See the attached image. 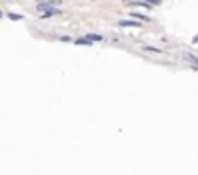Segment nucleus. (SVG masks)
Returning a JSON list of instances; mask_svg holds the SVG:
<instances>
[{
    "instance_id": "obj_13",
    "label": "nucleus",
    "mask_w": 198,
    "mask_h": 175,
    "mask_svg": "<svg viewBox=\"0 0 198 175\" xmlns=\"http://www.w3.org/2000/svg\"><path fill=\"white\" fill-rule=\"evenodd\" d=\"M39 2H43V0H39Z\"/></svg>"
},
{
    "instance_id": "obj_3",
    "label": "nucleus",
    "mask_w": 198,
    "mask_h": 175,
    "mask_svg": "<svg viewBox=\"0 0 198 175\" xmlns=\"http://www.w3.org/2000/svg\"><path fill=\"white\" fill-rule=\"evenodd\" d=\"M55 16H60V10H58V8H49V10L41 12V18H43V20H47V18H55Z\"/></svg>"
},
{
    "instance_id": "obj_1",
    "label": "nucleus",
    "mask_w": 198,
    "mask_h": 175,
    "mask_svg": "<svg viewBox=\"0 0 198 175\" xmlns=\"http://www.w3.org/2000/svg\"><path fill=\"white\" fill-rule=\"evenodd\" d=\"M118 27H142V23H138V20H121L118 22Z\"/></svg>"
},
{
    "instance_id": "obj_12",
    "label": "nucleus",
    "mask_w": 198,
    "mask_h": 175,
    "mask_svg": "<svg viewBox=\"0 0 198 175\" xmlns=\"http://www.w3.org/2000/svg\"><path fill=\"white\" fill-rule=\"evenodd\" d=\"M2 16H4V14H2V10H0V18H2Z\"/></svg>"
},
{
    "instance_id": "obj_7",
    "label": "nucleus",
    "mask_w": 198,
    "mask_h": 175,
    "mask_svg": "<svg viewBox=\"0 0 198 175\" xmlns=\"http://www.w3.org/2000/svg\"><path fill=\"white\" fill-rule=\"evenodd\" d=\"M144 51H148V53H158V55H161V49H158V47H152V45H144Z\"/></svg>"
},
{
    "instance_id": "obj_6",
    "label": "nucleus",
    "mask_w": 198,
    "mask_h": 175,
    "mask_svg": "<svg viewBox=\"0 0 198 175\" xmlns=\"http://www.w3.org/2000/svg\"><path fill=\"white\" fill-rule=\"evenodd\" d=\"M74 45H80V47H89L92 45V41L88 39V37H80V39H72Z\"/></svg>"
},
{
    "instance_id": "obj_2",
    "label": "nucleus",
    "mask_w": 198,
    "mask_h": 175,
    "mask_svg": "<svg viewBox=\"0 0 198 175\" xmlns=\"http://www.w3.org/2000/svg\"><path fill=\"white\" fill-rule=\"evenodd\" d=\"M60 0H43V2H39V6H37V10L39 12H45V10H49L51 6H55V4H58Z\"/></svg>"
},
{
    "instance_id": "obj_5",
    "label": "nucleus",
    "mask_w": 198,
    "mask_h": 175,
    "mask_svg": "<svg viewBox=\"0 0 198 175\" xmlns=\"http://www.w3.org/2000/svg\"><path fill=\"white\" fill-rule=\"evenodd\" d=\"M86 37H88V39L92 41V43H101V41H105V37H103V35H99V33H88Z\"/></svg>"
},
{
    "instance_id": "obj_4",
    "label": "nucleus",
    "mask_w": 198,
    "mask_h": 175,
    "mask_svg": "<svg viewBox=\"0 0 198 175\" xmlns=\"http://www.w3.org/2000/svg\"><path fill=\"white\" fill-rule=\"evenodd\" d=\"M130 18L138 20V22H150V16H146V14H140V12H130Z\"/></svg>"
},
{
    "instance_id": "obj_11",
    "label": "nucleus",
    "mask_w": 198,
    "mask_h": 175,
    "mask_svg": "<svg viewBox=\"0 0 198 175\" xmlns=\"http://www.w3.org/2000/svg\"><path fill=\"white\" fill-rule=\"evenodd\" d=\"M58 41H62V43H70V41H72V37H70V35H60Z\"/></svg>"
},
{
    "instance_id": "obj_8",
    "label": "nucleus",
    "mask_w": 198,
    "mask_h": 175,
    "mask_svg": "<svg viewBox=\"0 0 198 175\" xmlns=\"http://www.w3.org/2000/svg\"><path fill=\"white\" fill-rule=\"evenodd\" d=\"M8 18H10L12 22H20V20H23V16H22V14H12V12H10V14H8Z\"/></svg>"
},
{
    "instance_id": "obj_10",
    "label": "nucleus",
    "mask_w": 198,
    "mask_h": 175,
    "mask_svg": "<svg viewBox=\"0 0 198 175\" xmlns=\"http://www.w3.org/2000/svg\"><path fill=\"white\" fill-rule=\"evenodd\" d=\"M144 2H146L148 6H159V4H161V0H144Z\"/></svg>"
},
{
    "instance_id": "obj_9",
    "label": "nucleus",
    "mask_w": 198,
    "mask_h": 175,
    "mask_svg": "<svg viewBox=\"0 0 198 175\" xmlns=\"http://www.w3.org/2000/svg\"><path fill=\"white\" fill-rule=\"evenodd\" d=\"M184 58H187V60H190L192 64H196V62H198V58L192 55V53H184Z\"/></svg>"
}]
</instances>
